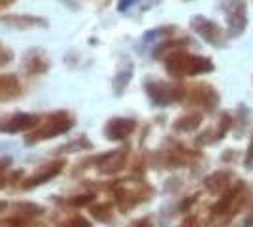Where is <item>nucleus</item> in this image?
Instances as JSON below:
<instances>
[{"mask_svg":"<svg viewBox=\"0 0 253 227\" xmlns=\"http://www.w3.org/2000/svg\"><path fill=\"white\" fill-rule=\"evenodd\" d=\"M163 63L167 66V72L176 78H185V76H199L213 72V61L208 57H202L197 53H189L187 49H178L169 53Z\"/></svg>","mask_w":253,"mask_h":227,"instance_id":"obj_1","label":"nucleus"},{"mask_svg":"<svg viewBox=\"0 0 253 227\" xmlns=\"http://www.w3.org/2000/svg\"><path fill=\"white\" fill-rule=\"evenodd\" d=\"M74 125H76V119L70 112H64V110L51 112V114H47L40 121V125L36 129H32L31 133L25 135V144L27 146H34L36 142L57 138L61 135H66Z\"/></svg>","mask_w":253,"mask_h":227,"instance_id":"obj_2","label":"nucleus"},{"mask_svg":"<svg viewBox=\"0 0 253 227\" xmlns=\"http://www.w3.org/2000/svg\"><path fill=\"white\" fill-rule=\"evenodd\" d=\"M146 93L157 106H170L174 102H181L187 95V87L178 82H161V80H149L146 82Z\"/></svg>","mask_w":253,"mask_h":227,"instance_id":"obj_3","label":"nucleus"},{"mask_svg":"<svg viewBox=\"0 0 253 227\" xmlns=\"http://www.w3.org/2000/svg\"><path fill=\"white\" fill-rule=\"evenodd\" d=\"M114 199H116V205L119 206V210L121 212H128V210H132V208H136L140 203H144V201H148L149 197H151V187L146 184H136V185H130V187H126V185H121V184H116L114 185Z\"/></svg>","mask_w":253,"mask_h":227,"instance_id":"obj_4","label":"nucleus"},{"mask_svg":"<svg viewBox=\"0 0 253 227\" xmlns=\"http://www.w3.org/2000/svg\"><path fill=\"white\" fill-rule=\"evenodd\" d=\"M227 15V38L242 36L248 27V6L244 0H231L225 6Z\"/></svg>","mask_w":253,"mask_h":227,"instance_id":"obj_5","label":"nucleus"},{"mask_svg":"<svg viewBox=\"0 0 253 227\" xmlns=\"http://www.w3.org/2000/svg\"><path fill=\"white\" fill-rule=\"evenodd\" d=\"M64 167H66V161H64V159H55V161L45 163V165H42L38 171H34L29 178L23 180L21 184H19V189H23V191H31V189H34V187H40V185L51 182V180H55L59 174L63 173Z\"/></svg>","mask_w":253,"mask_h":227,"instance_id":"obj_6","label":"nucleus"},{"mask_svg":"<svg viewBox=\"0 0 253 227\" xmlns=\"http://www.w3.org/2000/svg\"><path fill=\"white\" fill-rule=\"evenodd\" d=\"M187 102L191 106H201L206 112H213L219 104V93L210 84H195L187 89Z\"/></svg>","mask_w":253,"mask_h":227,"instance_id":"obj_7","label":"nucleus"},{"mask_svg":"<svg viewBox=\"0 0 253 227\" xmlns=\"http://www.w3.org/2000/svg\"><path fill=\"white\" fill-rule=\"evenodd\" d=\"M191 29L199 34L204 42L213 45V47H221L223 44H225V40H223L225 34H223L221 27L213 19H208L204 15H195L191 19Z\"/></svg>","mask_w":253,"mask_h":227,"instance_id":"obj_8","label":"nucleus"},{"mask_svg":"<svg viewBox=\"0 0 253 227\" xmlns=\"http://www.w3.org/2000/svg\"><path fill=\"white\" fill-rule=\"evenodd\" d=\"M95 159V167L100 174H117L121 173L126 167V161H128V148L123 146L119 150L108 151V153H102L100 157H93Z\"/></svg>","mask_w":253,"mask_h":227,"instance_id":"obj_9","label":"nucleus"},{"mask_svg":"<svg viewBox=\"0 0 253 227\" xmlns=\"http://www.w3.org/2000/svg\"><path fill=\"white\" fill-rule=\"evenodd\" d=\"M42 118L36 114H29V112H17L10 118H4L0 121V133H8V135H15V133H23V131H32L40 125Z\"/></svg>","mask_w":253,"mask_h":227,"instance_id":"obj_10","label":"nucleus"},{"mask_svg":"<svg viewBox=\"0 0 253 227\" xmlns=\"http://www.w3.org/2000/svg\"><path fill=\"white\" fill-rule=\"evenodd\" d=\"M136 129V119L132 118H114L106 123L104 135L108 140L121 142L126 140Z\"/></svg>","mask_w":253,"mask_h":227,"instance_id":"obj_11","label":"nucleus"},{"mask_svg":"<svg viewBox=\"0 0 253 227\" xmlns=\"http://www.w3.org/2000/svg\"><path fill=\"white\" fill-rule=\"evenodd\" d=\"M232 180H234L232 171H215L204 178V187L208 189V193L221 195L225 189H229L232 185Z\"/></svg>","mask_w":253,"mask_h":227,"instance_id":"obj_12","label":"nucleus"},{"mask_svg":"<svg viewBox=\"0 0 253 227\" xmlns=\"http://www.w3.org/2000/svg\"><path fill=\"white\" fill-rule=\"evenodd\" d=\"M23 65H25V70L29 72L31 76L34 74H45L47 70H49V59H47V55L43 53V51H38V49H31L29 53L25 55V61H23Z\"/></svg>","mask_w":253,"mask_h":227,"instance_id":"obj_13","label":"nucleus"},{"mask_svg":"<svg viewBox=\"0 0 253 227\" xmlns=\"http://www.w3.org/2000/svg\"><path fill=\"white\" fill-rule=\"evenodd\" d=\"M23 95L21 80L15 74H0V100H13Z\"/></svg>","mask_w":253,"mask_h":227,"instance_id":"obj_14","label":"nucleus"},{"mask_svg":"<svg viewBox=\"0 0 253 227\" xmlns=\"http://www.w3.org/2000/svg\"><path fill=\"white\" fill-rule=\"evenodd\" d=\"M0 21L13 29H36V27H47V21L43 17H34V15H4Z\"/></svg>","mask_w":253,"mask_h":227,"instance_id":"obj_15","label":"nucleus"},{"mask_svg":"<svg viewBox=\"0 0 253 227\" xmlns=\"http://www.w3.org/2000/svg\"><path fill=\"white\" fill-rule=\"evenodd\" d=\"M202 119H204V116H202L201 112H189V114H183L181 118L176 119L172 129L176 131V133H191V131L201 127Z\"/></svg>","mask_w":253,"mask_h":227,"instance_id":"obj_16","label":"nucleus"},{"mask_svg":"<svg viewBox=\"0 0 253 227\" xmlns=\"http://www.w3.org/2000/svg\"><path fill=\"white\" fill-rule=\"evenodd\" d=\"M187 45H189V40H185V38H165V42L157 45V49H155V59H165L169 53L185 49Z\"/></svg>","mask_w":253,"mask_h":227,"instance_id":"obj_17","label":"nucleus"},{"mask_svg":"<svg viewBox=\"0 0 253 227\" xmlns=\"http://www.w3.org/2000/svg\"><path fill=\"white\" fill-rule=\"evenodd\" d=\"M132 74H134L132 63H128V65L123 66V68L117 72L116 78H114V91H116V95H121V93L125 91V87L128 86V82H130Z\"/></svg>","mask_w":253,"mask_h":227,"instance_id":"obj_18","label":"nucleus"},{"mask_svg":"<svg viewBox=\"0 0 253 227\" xmlns=\"http://www.w3.org/2000/svg\"><path fill=\"white\" fill-rule=\"evenodd\" d=\"M234 127V119H232V116L229 114V112H223L221 118H219V121H217V127L213 129V140H221V138H225L227 136V133Z\"/></svg>","mask_w":253,"mask_h":227,"instance_id":"obj_19","label":"nucleus"},{"mask_svg":"<svg viewBox=\"0 0 253 227\" xmlns=\"http://www.w3.org/2000/svg\"><path fill=\"white\" fill-rule=\"evenodd\" d=\"M93 148V144L89 138H85V136H80V138H76L72 140L70 144H66V146H61L59 148V153H74V151H84V150H91Z\"/></svg>","mask_w":253,"mask_h":227,"instance_id":"obj_20","label":"nucleus"},{"mask_svg":"<svg viewBox=\"0 0 253 227\" xmlns=\"http://www.w3.org/2000/svg\"><path fill=\"white\" fill-rule=\"evenodd\" d=\"M10 167H11L10 157H2V159H0V189H2L4 185L11 184L15 178H19V174H23V173H15L13 176H11V174L8 173V169H10Z\"/></svg>","mask_w":253,"mask_h":227,"instance_id":"obj_21","label":"nucleus"},{"mask_svg":"<svg viewBox=\"0 0 253 227\" xmlns=\"http://www.w3.org/2000/svg\"><path fill=\"white\" fill-rule=\"evenodd\" d=\"M91 214L98 220V222H112L114 218V208L110 203H100L96 206H91Z\"/></svg>","mask_w":253,"mask_h":227,"instance_id":"obj_22","label":"nucleus"},{"mask_svg":"<svg viewBox=\"0 0 253 227\" xmlns=\"http://www.w3.org/2000/svg\"><path fill=\"white\" fill-rule=\"evenodd\" d=\"M96 199V193H78L74 197H70V199H66L64 203L68 206H85V205H91L93 201Z\"/></svg>","mask_w":253,"mask_h":227,"instance_id":"obj_23","label":"nucleus"},{"mask_svg":"<svg viewBox=\"0 0 253 227\" xmlns=\"http://www.w3.org/2000/svg\"><path fill=\"white\" fill-rule=\"evenodd\" d=\"M59 227H91V222L85 220L84 216H72L59 224Z\"/></svg>","mask_w":253,"mask_h":227,"instance_id":"obj_24","label":"nucleus"},{"mask_svg":"<svg viewBox=\"0 0 253 227\" xmlns=\"http://www.w3.org/2000/svg\"><path fill=\"white\" fill-rule=\"evenodd\" d=\"M236 118H240V125H236V129H238L236 136H242V131L246 129V119H248V112H246V108H244V106H240L238 114H236ZM236 129H234V131H236Z\"/></svg>","mask_w":253,"mask_h":227,"instance_id":"obj_25","label":"nucleus"},{"mask_svg":"<svg viewBox=\"0 0 253 227\" xmlns=\"http://www.w3.org/2000/svg\"><path fill=\"white\" fill-rule=\"evenodd\" d=\"M244 167L250 171L253 169V135H252V140H250V146L246 150V155H244Z\"/></svg>","mask_w":253,"mask_h":227,"instance_id":"obj_26","label":"nucleus"},{"mask_svg":"<svg viewBox=\"0 0 253 227\" xmlns=\"http://www.w3.org/2000/svg\"><path fill=\"white\" fill-rule=\"evenodd\" d=\"M197 199H199V195H193V197H187L185 201H181V206H179L178 210H179V212H185V210H189L191 206H193V203H195Z\"/></svg>","mask_w":253,"mask_h":227,"instance_id":"obj_27","label":"nucleus"},{"mask_svg":"<svg viewBox=\"0 0 253 227\" xmlns=\"http://www.w3.org/2000/svg\"><path fill=\"white\" fill-rule=\"evenodd\" d=\"M11 59H13V53H11L10 49H2V47H0V66L8 65Z\"/></svg>","mask_w":253,"mask_h":227,"instance_id":"obj_28","label":"nucleus"},{"mask_svg":"<svg viewBox=\"0 0 253 227\" xmlns=\"http://www.w3.org/2000/svg\"><path fill=\"white\" fill-rule=\"evenodd\" d=\"M130 227H153V222L149 218H142V220H136Z\"/></svg>","mask_w":253,"mask_h":227,"instance_id":"obj_29","label":"nucleus"},{"mask_svg":"<svg viewBox=\"0 0 253 227\" xmlns=\"http://www.w3.org/2000/svg\"><path fill=\"white\" fill-rule=\"evenodd\" d=\"M134 0H119V4H117V8H119V11H125L130 4H132Z\"/></svg>","mask_w":253,"mask_h":227,"instance_id":"obj_30","label":"nucleus"},{"mask_svg":"<svg viewBox=\"0 0 253 227\" xmlns=\"http://www.w3.org/2000/svg\"><path fill=\"white\" fill-rule=\"evenodd\" d=\"M15 0H0V10H4V8H8V6H11Z\"/></svg>","mask_w":253,"mask_h":227,"instance_id":"obj_31","label":"nucleus"}]
</instances>
